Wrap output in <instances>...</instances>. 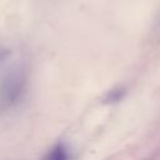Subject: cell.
<instances>
[{
	"mask_svg": "<svg viewBox=\"0 0 160 160\" xmlns=\"http://www.w3.org/2000/svg\"><path fill=\"white\" fill-rule=\"evenodd\" d=\"M22 76L20 72H11L6 76V79L2 81L1 89H0V98L1 102L10 104L16 100V98L20 95V91L22 89Z\"/></svg>",
	"mask_w": 160,
	"mask_h": 160,
	"instance_id": "obj_1",
	"label": "cell"
},
{
	"mask_svg": "<svg viewBox=\"0 0 160 160\" xmlns=\"http://www.w3.org/2000/svg\"><path fill=\"white\" fill-rule=\"evenodd\" d=\"M42 160H69V152L62 142L56 144Z\"/></svg>",
	"mask_w": 160,
	"mask_h": 160,
	"instance_id": "obj_2",
	"label": "cell"
}]
</instances>
